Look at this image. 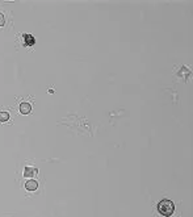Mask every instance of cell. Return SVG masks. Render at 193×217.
<instances>
[{"label":"cell","mask_w":193,"mask_h":217,"mask_svg":"<svg viewBox=\"0 0 193 217\" xmlns=\"http://www.w3.org/2000/svg\"><path fill=\"white\" fill-rule=\"evenodd\" d=\"M158 211H159V213L164 217H169L175 211V205L173 203L171 200H167V199H164V200H162L159 204H158Z\"/></svg>","instance_id":"1"},{"label":"cell","mask_w":193,"mask_h":217,"mask_svg":"<svg viewBox=\"0 0 193 217\" xmlns=\"http://www.w3.org/2000/svg\"><path fill=\"white\" fill-rule=\"evenodd\" d=\"M20 112L23 114H28L32 112V105H30L29 103H21L20 104Z\"/></svg>","instance_id":"2"},{"label":"cell","mask_w":193,"mask_h":217,"mask_svg":"<svg viewBox=\"0 0 193 217\" xmlns=\"http://www.w3.org/2000/svg\"><path fill=\"white\" fill-rule=\"evenodd\" d=\"M37 175V170L33 169V167H26L25 171H24V176H26V178H32V176Z\"/></svg>","instance_id":"3"},{"label":"cell","mask_w":193,"mask_h":217,"mask_svg":"<svg viewBox=\"0 0 193 217\" xmlns=\"http://www.w3.org/2000/svg\"><path fill=\"white\" fill-rule=\"evenodd\" d=\"M25 187H26V189H29V191H34V189H37L38 183L36 180H29V181H26Z\"/></svg>","instance_id":"4"},{"label":"cell","mask_w":193,"mask_h":217,"mask_svg":"<svg viewBox=\"0 0 193 217\" xmlns=\"http://www.w3.org/2000/svg\"><path fill=\"white\" fill-rule=\"evenodd\" d=\"M25 45H33L34 43V37L30 36V34H25Z\"/></svg>","instance_id":"5"},{"label":"cell","mask_w":193,"mask_h":217,"mask_svg":"<svg viewBox=\"0 0 193 217\" xmlns=\"http://www.w3.org/2000/svg\"><path fill=\"white\" fill-rule=\"evenodd\" d=\"M9 120V113L8 112H0V122H5Z\"/></svg>","instance_id":"6"},{"label":"cell","mask_w":193,"mask_h":217,"mask_svg":"<svg viewBox=\"0 0 193 217\" xmlns=\"http://www.w3.org/2000/svg\"><path fill=\"white\" fill-rule=\"evenodd\" d=\"M4 25V16L0 13V26H3Z\"/></svg>","instance_id":"7"}]
</instances>
